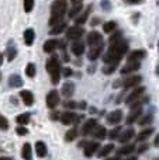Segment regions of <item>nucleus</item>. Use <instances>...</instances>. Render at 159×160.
<instances>
[{"label":"nucleus","mask_w":159,"mask_h":160,"mask_svg":"<svg viewBox=\"0 0 159 160\" xmlns=\"http://www.w3.org/2000/svg\"><path fill=\"white\" fill-rule=\"evenodd\" d=\"M113 150H114V145H113V143H109V145H106L104 148H101V149L99 150L97 156H99V158H104V156L110 155Z\"/></svg>","instance_id":"nucleus-28"},{"label":"nucleus","mask_w":159,"mask_h":160,"mask_svg":"<svg viewBox=\"0 0 159 160\" xmlns=\"http://www.w3.org/2000/svg\"><path fill=\"white\" fill-rule=\"evenodd\" d=\"M144 93H145V87H144V86H140V87H134V90H132V93L130 94L128 97H127L126 102H127V104H131V102L137 101V100L140 98V97L142 96Z\"/></svg>","instance_id":"nucleus-7"},{"label":"nucleus","mask_w":159,"mask_h":160,"mask_svg":"<svg viewBox=\"0 0 159 160\" xmlns=\"http://www.w3.org/2000/svg\"><path fill=\"white\" fill-rule=\"evenodd\" d=\"M70 49H72V53L73 55H76V56H80V55H83V52H85V44L82 41H73V44H72V47H70Z\"/></svg>","instance_id":"nucleus-16"},{"label":"nucleus","mask_w":159,"mask_h":160,"mask_svg":"<svg viewBox=\"0 0 159 160\" xmlns=\"http://www.w3.org/2000/svg\"><path fill=\"white\" fill-rule=\"evenodd\" d=\"M101 51H103V44L96 45V47H92L90 48V51L87 52V58H89L90 61H96V59L100 56Z\"/></svg>","instance_id":"nucleus-15"},{"label":"nucleus","mask_w":159,"mask_h":160,"mask_svg":"<svg viewBox=\"0 0 159 160\" xmlns=\"http://www.w3.org/2000/svg\"><path fill=\"white\" fill-rule=\"evenodd\" d=\"M158 160H159V159H158Z\"/></svg>","instance_id":"nucleus-58"},{"label":"nucleus","mask_w":159,"mask_h":160,"mask_svg":"<svg viewBox=\"0 0 159 160\" xmlns=\"http://www.w3.org/2000/svg\"><path fill=\"white\" fill-rule=\"evenodd\" d=\"M20 97H21L23 102H24L25 105H33L34 104V94L31 93L30 90H23L21 93H20Z\"/></svg>","instance_id":"nucleus-19"},{"label":"nucleus","mask_w":159,"mask_h":160,"mask_svg":"<svg viewBox=\"0 0 159 160\" xmlns=\"http://www.w3.org/2000/svg\"><path fill=\"white\" fill-rule=\"evenodd\" d=\"M145 51H141V49H137V51H132V52L128 53V62H140L142 58H145Z\"/></svg>","instance_id":"nucleus-17"},{"label":"nucleus","mask_w":159,"mask_h":160,"mask_svg":"<svg viewBox=\"0 0 159 160\" xmlns=\"http://www.w3.org/2000/svg\"><path fill=\"white\" fill-rule=\"evenodd\" d=\"M103 30H104V32H106V34L114 32V31L117 30V22H115V21H107L106 24L103 25Z\"/></svg>","instance_id":"nucleus-29"},{"label":"nucleus","mask_w":159,"mask_h":160,"mask_svg":"<svg viewBox=\"0 0 159 160\" xmlns=\"http://www.w3.org/2000/svg\"><path fill=\"white\" fill-rule=\"evenodd\" d=\"M120 39H121V32H120V31H117V32L114 31V34L110 37L109 42H110V45H113V44H115V42H118Z\"/></svg>","instance_id":"nucleus-39"},{"label":"nucleus","mask_w":159,"mask_h":160,"mask_svg":"<svg viewBox=\"0 0 159 160\" xmlns=\"http://www.w3.org/2000/svg\"><path fill=\"white\" fill-rule=\"evenodd\" d=\"M65 13H66V0H55L51 6V20H49V25H54L62 22Z\"/></svg>","instance_id":"nucleus-2"},{"label":"nucleus","mask_w":159,"mask_h":160,"mask_svg":"<svg viewBox=\"0 0 159 160\" xmlns=\"http://www.w3.org/2000/svg\"><path fill=\"white\" fill-rule=\"evenodd\" d=\"M66 28V22H59V24H56V25H54L52 27V30L49 31V34H52V35H56V34H61L62 31Z\"/></svg>","instance_id":"nucleus-31"},{"label":"nucleus","mask_w":159,"mask_h":160,"mask_svg":"<svg viewBox=\"0 0 159 160\" xmlns=\"http://www.w3.org/2000/svg\"><path fill=\"white\" fill-rule=\"evenodd\" d=\"M6 55H7V61H8V62H11L14 58H16V55H17V49L13 47V45H8L7 49H6Z\"/></svg>","instance_id":"nucleus-32"},{"label":"nucleus","mask_w":159,"mask_h":160,"mask_svg":"<svg viewBox=\"0 0 159 160\" xmlns=\"http://www.w3.org/2000/svg\"><path fill=\"white\" fill-rule=\"evenodd\" d=\"M2 63H3V55L0 53V66H2Z\"/></svg>","instance_id":"nucleus-52"},{"label":"nucleus","mask_w":159,"mask_h":160,"mask_svg":"<svg viewBox=\"0 0 159 160\" xmlns=\"http://www.w3.org/2000/svg\"><path fill=\"white\" fill-rule=\"evenodd\" d=\"M158 47H159V42H158Z\"/></svg>","instance_id":"nucleus-57"},{"label":"nucleus","mask_w":159,"mask_h":160,"mask_svg":"<svg viewBox=\"0 0 159 160\" xmlns=\"http://www.w3.org/2000/svg\"><path fill=\"white\" fill-rule=\"evenodd\" d=\"M115 68H117V65H106V66L103 68V73L110 75V73H113L115 70Z\"/></svg>","instance_id":"nucleus-42"},{"label":"nucleus","mask_w":159,"mask_h":160,"mask_svg":"<svg viewBox=\"0 0 159 160\" xmlns=\"http://www.w3.org/2000/svg\"><path fill=\"white\" fill-rule=\"evenodd\" d=\"M82 35H83V28L79 27V25H75V27L68 28V31H66V38L72 39V41L79 39Z\"/></svg>","instance_id":"nucleus-6"},{"label":"nucleus","mask_w":159,"mask_h":160,"mask_svg":"<svg viewBox=\"0 0 159 160\" xmlns=\"http://www.w3.org/2000/svg\"><path fill=\"white\" fill-rule=\"evenodd\" d=\"M31 145L30 143H24V146H23V150H21V156H23V159H25V160H31Z\"/></svg>","instance_id":"nucleus-30"},{"label":"nucleus","mask_w":159,"mask_h":160,"mask_svg":"<svg viewBox=\"0 0 159 160\" xmlns=\"http://www.w3.org/2000/svg\"><path fill=\"white\" fill-rule=\"evenodd\" d=\"M140 62H127V65L121 69V73L123 75H127V73H132V72H135V70H138L140 69Z\"/></svg>","instance_id":"nucleus-20"},{"label":"nucleus","mask_w":159,"mask_h":160,"mask_svg":"<svg viewBox=\"0 0 159 160\" xmlns=\"http://www.w3.org/2000/svg\"><path fill=\"white\" fill-rule=\"evenodd\" d=\"M121 128L120 127H117V128H114V129H111L110 131V133H109V138L110 139H115V138H118L120 136V133H121Z\"/></svg>","instance_id":"nucleus-40"},{"label":"nucleus","mask_w":159,"mask_h":160,"mask_svg":"<svg viewBox=\"0 0 159 160\" xmlns=\"http://www.w3.org/2000/svg\"><path fill=\"white\" fill-rule=\"evenodd\" d=\"M34 38H35V32H34L33 28H28V30L24 31V42H25V45H28V47L33 45Z\"/></svg>","instance_id":"nucleus-25"},{"label":"nucleus","mask_w":159,"mask_h":160,"mask_svg":"<svg viewBox=\"0 0 159 160\" xmlns=\"http://www.w3.org/2000/svg\"><path fill=\"white\" fill-rule=\"evenodd\" d=\"M141 114H142V108H141V102H137V104L132 105V110L130 111L128 117H127L126 122L127 124H132V122L135 121V119H138L141 117Z\"/></svg>","instance_id":"nucleus-4"},{"label":"nucleus","mask_w":159,"mask_h":160,"mask_svg":"<svg viewBox=\"0 0 159 160\" xmlns=\"http://www.w3.org/2000/svg\"><path fill=\"white\" fill-rule=\"evenodd\" d=\"M78 121V115H76L75 112H70V111H66V112H64L61 115V122L64 125H70L73 124V122Z\"/></svg>","instance_id":"nucleus-12"},{"label":"nucleus","mask_w":159,"mask_h":160,"mask_svg":"<svg viewBox=\"0 0 159 160\" xmlns=\"http://www.w3.org/2000/svg\"><path fill=\"white\" fill-rule=\"evenodd\" d=\"M25 75H27L28 78H34V76H35V65L28 63L27 68H25Z\"/></svg>","instance_id":"nucleus-36"},{"label":"nucleus","mask_w":159,"mask_h":160,"mask_svg":"<svg viewBox=\"0 0 159 160\" xmlns=\"http://www.w3.org/2000/svg\"><path fill=\"white\" fill-rule=\"evenodd\" d=\"M8 86L10 87H21L23 86V79L18 75H11L8 78Z\"/></svg>","instance_id":"nucleus-26"},{"label":"nucleus","mask_w":159,"mask_h":160,"mask_svg":"<svg viewBox=\"0 0 159 160\" xmlns=\"http://www.w3.org/2000/svg\"><path fill=\"white\" fill-rule=\"evenodd\" d=\"M128 4H140V3H142L144 0H126Z\"/></svg>","instance_id":"nucleus-48"},{"label":"nucleus","mask_w":159,"mask_h":160,"mask_svg":"<svg viewBox=\"0 0 159 160\" xmlns=\"http://www.w3.org/2000/svg\"><path fill=\"white\" fill-rule=\"evenodd\" d=\"M152 121V117L148 115V117H144V118H141L140 121V125H145V124H149V122Z\"/></svg>","instance_id":"nucleus-43"},{"label":"nucleus","mask_w":159,"mask_h":160,"mask_svg":"<svg viewBox=\"0 0 159 160\" xmlns=\"http://www.w3.org/2000/svg\"><path fill=\"white\" fill-rule=\"evenodd\" d=\"M123 119V112L120 110H115V111H111V112L107 115V122L111 125H115Z\"/></svg>","instance_id":"nucleus-13"},{"label":"nucleus","mask_w":159,"mask_h":160,"mask_svg":"<svg viewBox=\"0 0 159 160\" xmlns=\"http://www.w3.org/2000/svg\"><path fill=\"white\" fill-rule=\"evenodd\" d=\"M101 6H103V10H110V7H111V4H110L109 2H101Z\"/></svg>","instance_id":"nucleus-46"},{"label":"nucleus","mask_w":159,"mask_h":160,"mask_svg":"<svg viewBox=\"0 0 159 160\" xmlns=\"http://www.w3.org/2000/svg\"><path fill=\"white\" fill-rule=\"evenodd\" d=\"M87 44L90 47H96V45L103 44V38H101V34L97 32V31H92L87 35Z\"/></svg>","instance_id":"nucleus-8"},{"label":"nucleus","mask_w":159,"mask_h":160,"mask_svg":"<svg viewBox=\"0 0 159 160\" xmlns=\"http://www.w3.org/2000/svg\"><path fill=\"white\" fill-rule=\"evenodd\" d=\"M134 150H135L134 145H126V146L120 148V149L117 150V153H118V156H127V155H131Z\"/></svg>","instance_id":"nucleus-27"},{"label":"nucleus","mask_w":159,"mask_h":160,"mask_svg":"<svg viewBox=\"0 0 159 160\" xmlns=\"http://www.w3.org/2000/svg\"><path fill=\"white\" fill-rule=\"evenodd\" d=\"M142 82V78L141 76H137V75H132L130 78H127L126 80L123 82V87L124 88H130V87H137L140 83Z\"/></svg>","instance_id":"nucleus-10"},{"label":"nucleus","mask_w":159,"mask_h":160,"mask_svg":"<svg viewBox=\"0 0 159 160\" xmlns=\"http://www.w3.org/2000/svg\"><path fill=\"white\" fill-rule=\"evenodd\" d=\"M58 48V39H48L47 42L44 44V52L51 53Z\"/></svg>","instance_id":"nucleus-23"},{"label":"nucleus","mask_w":159,"mask_h":160,"mask_svg":"<svg viewBox=\"0 0 159 160\" xmlns=\"http://www.w3.org/2000/svg\"><path fill=\"white\" fill-rule=\"evenodd\" d=\"M96 125H97V121H96V119H93V118L87 119V121L83 124V128H82V133H83V135H89V133H92L93 129L96 128Z\"/></svg>","instance_id":"nucleus-14"},{"label":"nucleus","mask_w":159,"mask_h":160,"mask_svg":"<svg viewBox=\"0 0 159 160\" xmlns=\"http://www.w3.org/2000/svg\"><path fill=\"white\" fill-rule=\"evenodd\" d=\"M154 145H155V146H156V148H159V135L156 136V138H155V142H154Z\"/></svg>","instance_id":"nucleus-50"},{"label":"nucleus","mask_w":159,"mask_h":160,"mask_svg":"<svg viewBox=\"0 0 159 160\" xmlns=\"http://www.w3.org/2000/svg\"><path fill=\"white\" fill-rule=\"evenodd\" d=\"M89 13H90V7L87 8V10L85 11V13L82 14L80 17H79V18H76V24H78V25L85 24V22H86V20H87V17H89Z\"/></svg>","instance_id":"nucleus-37"},{"label":"nucleus","mask_w":159,"mask_h":160,"mask_svg":"<svg viewBox=\"0 0 159 160\" xmlns=\"http://www.w3.org/2000/svg\"><path fill=\"white\" fill-rule=\"evenodd\" d=\"M62 73H64L65 78H69V76H72V69H70V68H65V69L62 70Z\"/></svg>","instance_id":"nucleus-45"},{"label":"nucleus","mask_w":159,"mask_h":160,"mask_svg":"<svg viewBox=\"0 0 159 160\" xmlns=\"http://www.w3.org/2000/svg\"><path fill=\"white\" fill-rule=\"evenodd\" d=\"M0 160H13L11 158H0Z\"/></svg>","instance_id":"nucleus-53"},{"label":"nucleus","mask_w":159,"mask_h":160,"mask_svg":"<svg viewBox=\"0 0 159 160\" xmlns=\"http://www.w3.org/2000/svg\"><path fill=\"white\" fill-rule=\"evenodd\" d=\"M106 160H120V159H118V156H115V158H110V159H106Z\"/></svg>","instance_id":"nucleus-51"},{"label":"nucleus","mask_w":159,"mask_h":160,"mask_svg":"<svg viewBox=\"0 0 159 160\" xmlns=\"http://www.w3.org/2000/svg\"><path fill=\"white\" fill-rule=\"evenodd\" d=\"M47 70H48V73H49L52 83L54 84H58L59 79H61V63H59V61H58L56 56H52V58L48 59Z\"/></svg>","instance_id":"nucleus-3"},{"label":"nucleus","mask_w":159,"mask_h":160,"mask_svg":"<svg viewBox=\"0 0 159 160\" xmlns=\"http://www.w3.org/2000/svg\"><path fill=\"white\" fill-rule=\"evenodd\" d=\"M73 93H75V84H73L72 82H66L64 86H62V94H64L65 97H72Z\"/></svg>","instance_id":"nucleus-21"},{"label":"nucleus","mask_w":159,"mask_h":160,"mask_svg":"<svg viewBox=\"0 0 159 160\" xmlns=\"http://www.w3.org/2000/svg\"><path fill=\"white\" fill-rule=\"evenodd\" d=\"M126 52H128V42L120 39L118 42L110 45L107 53L104 55L103 61L106 65H117L120 62V59L126 55Z\"/></svg>","instance_id":"nucleus-1"},{"label":"nucleus","mask_w":159,"mask_h":160,"mask_svg":"<svg viewBox=\"0 0 159 160\" xmlns=\"http://www.w3.org/2000/svg\"><path fill=\"white\" fill-rule=\"evenodd\" d=\"M126 160H137V158H135V156H132V158H128V159H126Z\"/></svg>","instance_id":"nucleus-54"},{"label":"nucleus","mask_w":159,"mask_h":160,"mask_svg":"<svg viewBox=\"0 0 159 160\" xmlns=\"http://www.w3.org/2000/svg\"><path fill=\"white\" fill-rule=\"evenodd\" d=\"M76 136H78V129H76V128H72V129H69L66 132V135H65V141L72 142L73 139H76Z\"/></svg>","instance_id":"nucleus-35"},{"label":"nucleus","mask_w":159,"mask_h":160,"mask_svg":"<svg viewBox=\"0 0 159 160\" xmlns=\"http://www.w3.org/2000/svg\"><path fill=\"white\" fill-rule=\"evenodd\" d=\"M152 132H154V129H152V128H148V129H144L142 132H141L140 135L137 136V141H138V142L145 141V139L148 138V136H151V135H152Z\"/></svg>","instance_id":"nucleus-34"},{"label":"nucleus","mask_w":159,"mask_h":160,"mask_svg":"<svg viewBox=\"0 0 159 160\" xmlns=\"http://www.w3.org/2000/svg\"><path fill=\"white\" fill-rule=\"evenodd\" d=\"M0 79H2V73H0Z\"/></svg>","instance_id":"nucleus-56"},{"label":"nucleus","mask_w":159,"mask_h":160,"mask_svg":"<svg viewBox=\"0 0 159 160\" xmlns=\"http://www.w3.org/2000/svg\"><path fill=\"white\" fill-rule=\"evenodd\" d=\"M30 117H31V115H30V114H28V112L20 114V115H18V117H17V118H16V121L18 122L20 125H27L28 122H30Z\"/></svg>","instance_id":"nucleus-33"},{"label":"nucleus","mask_w":159,"mask_h":160,"mask_svg":"<svg viewBox=\"0 0 159 160\" xmlns=\"http://www.w3.org/2000/svg\"><path fill=\"white\" fill-rule=\"evenodd\" d=\"M134 135H135V131L132 129V128H128V129H126V131L121 132V135L118 136V139H120L121 143H127V142L131 141Z\"/></svg>","instance_id":"nucleus-18"},{"label":"nucleus","mask_w":159,"mask_h":160,"mask_svg":"<svg viewBox=\"0 0 159 160\" xmlns=\"http://www.w3.org/2000/svg\"><path fill=\"white\" fill-rule=\"evenodd\" d=\"M35 152H37V156H38V158H45L48 153L47 145H45L42 141H38L35 143Z\"/></svg>","instance_id":"nucleus-22"},{"label":"nucleus","mask_w":159,"mask_h":160,"mask_svg":"<svg viewBox=\"0 0 159 160\" xmlns=\"http://www.w3.org/2000/svg\"><path fill=\"white\" fill-rule=\"evenodd\" d=\"M8 127H10V125H8L7 118H6V117H3L2 114H0V129H2V131H7Z\"/></svg>","instance_id":"nucleus-38"},{"label":"nucleus","mask_w":159,"mask_h":160,"mask_svg":"<svg viewBox=\"0 0 159 160\" xmlns=\"http://www.w3.org/2000/svg\"><path fill=\"white\" fill-rule=\"evenodd\" d=\"M156 75L159 76V63H158V66H156Z\"/></svg>","instance_id":"nucleus-55"},{"label":"nucleus","mask_w":159,"mask_h":160,"mask_svg":"<svg viewBox=\"0 0 159 160\" xmlns=\"http://www.w3.org/2000/svg\"><path fill=\"white\" fill-rule=\"evenodd\" d=\"M59 101H61V98H59V93L56 90H51L49 93L47 94V105H48V108H51V110L56 108V105L59 104Z\"/></svg>","instance_id":"nucleus-5"},{"label":"nucleus","mask_w":159,"mask_h":160,"mask_svg":"<svg viewBox=\"0 0 159 160\" xmlns=\"http://www.w3.org/2000/svg\"><path fill=\"white\" fill-rule=\"evenodd\" d=\"M93 136L97 139H104L107 136V131L104 127H101V125H96V128L93 129Z\"/></svg>","instance_id":"nucleus-24"},{"label":"nucleus","mask_w":159,"mask_h":160,"mask_svg":"<svg viewBox=\"0 0 159 160\" xmlns=\"http://www.w3.org/2000/svg\"><path fill=\"white\" fill-rule=\"evenodd\" d=\"M82 7H83V0H72V3H70V8H69V13H68L70 18H73V17H75L76 14L82 10Z\"/></svg>","instance_id":"nucleus-11"},{"label":"nucleus","mask_w":159,"mask_h":160,"mask_svg":"<svg viewBox=\"0 0 159 160\" xmlns=\"http://www.w3.org/2000/svg\"><path fill=\"white\" fill-rule=\"evenodd\" d=\"M34 8V0H24V11L25 13H30Z\"/></svg>","instance_id":"nucleus-41"},{"label":"nucleus","mask_w":159,"mask_h":160,"mask_svg":"<svg viewBox=\"0 0 159 160\" xmlns=\"http://www.w3.org/2000/svg\"><path fill=\"white\" fill-rule=\"evenodd\" d=\"M65 107H66V108H76V102L68 101V102H65Z\"/></svg>","instance_id":"nucleus-47"},{"label":"nucleus","mask_w":159,"mask_h":160,"mask_svg":"<svg viewBox=\"0 0 159 160\" xmlns=\"http://www.w3.org/2000/svg\"><path fill=\"white\" fill-rule=\"evenodd\" d=\"M85 156L86 158H92L96 152L99 150V142H85Z\"/></svg>","instance_id":"nucleus-9"},{"label":"nucleus","mask_w":159,"mask_h":160,"mask_svg":"<svg viewBox=\"0 0 159 160\" xmlns=\"http://www.w3.org/2000/svg\"><path fill=\"white\" fill-rule=\"evenodd\" d=\"M17 133H18V135L20 136H24V135H27V132H28V131H27V128H24V127H20V128H17Z\"/></svg>","instance_id":"nucleus-44"},{"label":"nucleus","mask_w":159,"mask_h":160,"mask_svg":"<svg viewBox=\"0 0 159 160\" xmlns=\"http://www.w3.org/2000/svg\"><path fill=\"white\" fill-rule=\"evenodd\" d=\"M146 149H148V146H146V145H142V146H141L140 149H138V153H142V152H145Z\"/></svg>","instance_id":"nucleus-49"}]
</instances>
